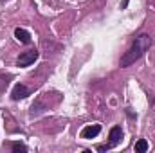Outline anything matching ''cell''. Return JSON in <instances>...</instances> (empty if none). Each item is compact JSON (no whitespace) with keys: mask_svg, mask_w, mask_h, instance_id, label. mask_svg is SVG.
<instances>
[{"mask_svg":"<svg viewBox=\"0 0 155 153\" xmlns=\"http://www.w3.org/2000/svg\"><path fill=\"white\" fill-rule=\"evenodd\" d=\"M5 2H7V0H5Z\"/></svg>","mask_w":155,"mask_h":153,"instance_id":"cell-12","label":"cell"},{"mask_svg":"<svg viewBox=\"0 0 155 153\" xmlns=\"http://www.w3.org/2000/svg\"><path fill=\"white\" fill-rule=\"evenodd\" d=\"M15 38L18 41H22V43H29L31 41V33L22 29V27H18V29H15Z\"/></svg>","mask_w":155,"mask_h":153,"instance_id":"cell-6","label":"cell"},{"mask_svg":"<svg viewBox=\"0 0 155 153\" xmlns=\"http://www.w3.org/2000/svg\"><path fill=\"white\" fill-rule=\"evenodd\" d=\"M27 96H29V88H27L25 85H22V83H16V85H15V88H13V92H11V97H13V101L25 99Z\"/></svg>","mask_w":155,"mask_h":153,"instance_id":"cell-3","label":"cell"},{"mask_svg":"<svg viewBox=\"0 0 155 153\" xmlns=\"http://www.w3.org/2000/svg\"><path fill=\"white\" fill-rule=\"evenodd\" d=\"M152 47V38L148 36V34H141V36H137L135 41L132 43V47L121 56V61H119V65L124 69V67H130V65H134L137 60H141L143 58V54L148 50Z\"/></svg>","mask_w":155,"mask_h":153,"instance_id":"cell-1","label":"cell"},{"mask_svg":"<svg viewBox=\"0 0 155 153\" xmlns=\"http://www.w3.org/2000/svg\"><path fill=\"white\" fill-rule=\"evenodd\" d=\"M99 132H101V126L99 124H88V126H85L81 130V137L83 139H94V137L99 135Z\"/></svg>","mask_w":155,"mask_h":153,"instance_id":"cell-4","label":"cell"},{"mask_svg":"<svg viewBox=\"0 0 155 153\" xmlns=\"http://www.w3.org/2000/svg\"><path fill=\"white\" fill-rule=\"evenodd\" d=\"M128 2H130V0H123V4H121V7H123V9H124V7H126V5H128Z\"/></svg>","mask_w":155,"mask_h":153,"instance_id":"cell-11","label":"cell"},{"mask_svg":"<svg viewBox=\"0 0 155 153\" xmlns=\"http://www.w3.org/2000/svg\"><path fill=\"white\" fill-rule=\"evenodd\" d=\"M45 110V105H41V101H36L35 105H33V108H31V115H38L40 112H43Z\"/></svg>","mask_w":155,"mask_h":153,"instance_id":"cell-10","label":"cell"},{"mask_svg":"<svg viewBox=\"0 0 155 153\" xmlns=\"http://www.w3.org/2000/svg\"><path fill=\"white\" fill-rule=\"evenodd\" d=\"M121 139H123V130H121V126H114V128L110 130V133H108V144H110V146H117V144L121 142Z\"/></svg>","mask_w":155,"mask_h":153,"instance_id":"cell-5","label":"cell"},{"mask_svg":"<svg viewBox=\"0 0 155 153\" xmlns=\"http://www.w3.org/2000/svg\"><path fill=\"white\" fill-rule=\"evenodd\" d=\"M148 150V142H146V139H139L137 142H135V151L137 153H144Z\"/></svg>","mask_w":155,"mask_h":153,"instance_id":"cell-7","label":"cell"},{"mask_svg":"<svg viewBox=\"0 0 155 153\" xmlns=\"http://www.w3.org/2000/svg\"><path fill=\"white\" fill-rule=\"evenodd\" d=\"M11 150L15 153H25L27 151V146L22 144V142H11Z\"/></svg>","mask_w":155,"mask_h":153,"instance_id":"cell-8","label":"cell"},{"mask_svg":"<svg viewBox=\"0 0 155 153\" xmlns=\"http://www.w3.org/2000/svg\"><path fill=\"white\" fill-rule=\"evenodd\" d=\"M40 52L36 49H33V50H25V52H22L20 56H18V60H16V63H18V67H29L31 63H35L36 60H38Z\"/></svg>","mask_w":155,"mask_h":153,"instance_id":"cell-2","label":"cell"},{"mask_svg":"<svg viewBox=\"0 0 155 153\" xmlns=\"http://www.w3.org/2000/svg\"><path fill=\"white\" fill-rule=\"evenodd\" d=\"M9 79H11L9 74H7V76L0 74V94H2V92H5V88H7V85H9Z\"/></svg>","mask_w":155,"mask_h":153,"instance_id":"cell-9","label":"cell"}]
</instances>
